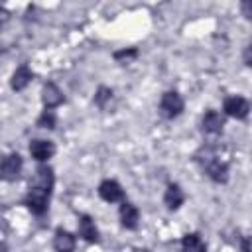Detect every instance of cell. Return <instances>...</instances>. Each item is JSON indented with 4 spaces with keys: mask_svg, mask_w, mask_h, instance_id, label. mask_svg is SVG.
Here are the masks:
<instances>
[{
    "mask_svg": "<svg viewBox=\"0 0 252 252\" xmlns=\"http://www.w3.org/2000/svg\"><path fill=\"white\" fill-rule=\"evenodd\" d=\"M159 110L165 118H175L183 112V98L179 93L175 91H167L161 94V100H159Z\"/></svg>",
    "mask_w": 252,
    "mask_h": 252,
    "instance_id": "277c9868",
    "label": "cell"
},
{
    "mask_svg": "<svg viewBox=\"0 0 252 252\" xmlns=\"http://www.w3.org/2000/svg\"><path fill=\"white\" fill-rule=\"evenodd\" d=\"M63 93L59 91V87L55 83H45L41 89V102L45 106V110H51L55 106H59L63 102Z\"/></svg>",
    "mask_w": 252,
    "mask_h": 252,
    "instance_id": "52a82bcc",
    "label": "cell"
},
{
    "mask_svg": "<svg viewBox=\"0 0 252 252\" xmlns=\"http://www.w3.org/2000/svg\"><path fill=\"white\" fill-rule=\"evenodd\" d=\"M112 89H108V87H98V91H96V94H94V104L98 106V108H102V110H106L108 108V104H110V100H112Z\"/></svg>",
    "mask_w": 252,
    "mask_h": 252,
    "instance_id": "2e32d148",
    "label": "cell"
},
{
    "mask_svg": "<svg viewBox=\"0 0 252 252\" xmlns=\"http://www.w3.org/2000/svg\"><path fill=\"white\" fill-rule=\"evenodd\" d=\"M222 126H224V116L217 110H207L203 114V120H201V128L203 132L207 134H220L222 132Z\"/></svg>",
    "mask_w": 252,
    "mask_h": 252,
    "instance_id": "ba28073f",
    "label": "cell"
},
{
    "mask_svg": "<svg viewBox=\"0 0 252 252\" xmlns=\"http://www.w3.org/2000/svg\"><path fill=\"white\" fill-rule=\"evenodd\" d=\"M53 185H55V175H53V169L49 165H39L33 173V177L30 179V187H28V193H26V207L41 217L45 211H47V205H49V199H51V191H53Z\"/></svg>",
    "mask_w": 252,
    "mask_h": 252,
    "instance_id": "6da1fadb",
    "label": "cell"
},
{
    "mask_svg": "<svg viewBox=\"0 0 252 252\" xmlns=\"http://www.w3.org/2000/svg\"><path fill=\"white\" fill-rule=\"evenodd\" d=\"M134 252H148V250H134Z\"/></svg>",
    "mask_w": 252,
    "mask_h": 252,
    "instance_id": "cb8c5ba5",
    "label": "cell"
},
{
    "mask_svg": "<svg viewBox=\"0 0 252 252\" xmlns=\"http://www.w3.org/2000/svg\"><path fill=\"white\" fill-rule=\"evenodd\" d=\"M30 154H32V158L37 159V161H47L49 158H53L55 146H53V142H49V140H32V144H30Z\"/></svg>",
    "mask_w": 252,
    "mask_h": 252,
    "instance_id": "9c48e42d",
    "label": "cell"
},
{
    "mask_svg": "<svg viewBox=\"0 0 252 252\" xmlns=\"http://www.w3.org/2000/svg\"><path fill=\"white\" fill-rule=\"evenodd\" d=\"M240 252H250V240L246 236L240 240Z\"/></svg>",
    "mask_w": 252,
    "mask_h": 252,
    "instance_id": "d6986e66",
    "label": "cell"
},
{
    "mask_svg": "<svg viewBox=\"0 0 252 252\" xmlns=\"http://www.w3.org/2000/svg\"><path fill=\"white\" fill-rule=\"evenodd\" d=\"M79 236H83L87 242H98V228L89 215H81L79 219Z\"/></svg>",
    "mask_w": 252,
    "mask_h": 252,
    "instance_id": "5bb4252c",
    "label": "cell"
},
{
    "mask_svg": "<svg viewBox=\"0 0 252 252\" xmlns=\"http://www.w3.org/2000/svg\"><path fill=\"white\" fill-rule=\"evenodd\" d=\"M244 63H246V65H252V57H250V45H246V49H244Z\"/></svg>",
    "mask_w": 252,
    "mask_h": 252,
    "instance_id": "ffe728a7",
    "label": "cell"
},
{
    "mask_svg": "<svg viewBox=\"0 0 252 252\" xmlns=\"http://www.w3.org/2000/svg\"><path fill=\"white\" fill-rule=\"evenodd\" d=\"M120 220H122V226L128 228V230L138 228L140 213H138L136 205H132V203H128V201H122V205H120Z\"/></svg>",
    "mask_w": 252,
    "mask_h": 252,
    "instance_id": "30bf717a",
    "label": "cell"
},
{
    "mask_svg": "<svg viewBox=\"0 0 252 252\" xmlns=\"http://www.w3.org/2000/svg\"><path fill=\"white\" fill-rule=\"evenodd\" d=\"M53 248L57 252H73L75 250V236L65 228H57L55 236H53Z\"/></svg>",
    "mask_w": 252,
    "mask_h": 252,
    "instance_id": "4fadbf2b",
    "label": "cell"
},
{
    "mask_svg": "<svg viewBox=\"0 0 252 252\" xmlns=\"http://www.w3.org/2000/svg\"><path fill=\"white\" fill-rule=\"evenodd\" d=\"M0 252H8V246L4 242H0Z\"/></svg>",
    "mask_w": 252,
    "mask_h": 252,
    "instance_id": "603a6c76",
    "label": "cell"
},
{
    "mask_svg": "<svg viewBox=\"0 0 252 252\" xmlns=\"http://www.w3.org/2000/svg\"><path fill=\"white\" fill-rule=\"evenodd\" d=\"M32 79H33V73H32V69L24 63V65H20V67L14 71L12 81H10V87H12L14 91H24V89L32 83Z\"/></svg>",
    "mask_w": 252,
    "mask_h": 252,
    "instance_id": "7c38bea8",
    "label": "cell"
},
{
    "mask_svg": "<svg viewBox=\"0 0 252 252\" xmlns=\"http://www.w3.org/2000/svg\"><path fill=\"white\" fill-rule=\"evenodd\" d=\"M98 195H100V199L106 201V203L124 201V189H122L120 183L114 181V179H104V181H100V185H98Z\"/></svg>",
    "mask_w": 252,
    "mask_h": 252,
    "instance_id": "8992f818",
    "label": "cell"
},
{
    "mask_svg": "<svg viewBox=\"0 0 252 252\" xmlns=\"http://www.w3.org/2000/svg\"><path fill=\"white\" fill-rule=\"evenodd\" d=\"M8 16H10V14H8V10H6L4 6H0V24H4V22L8 20Z\"/></svg>",
    "mask_w": 252,
    "mask_h": 252,
    "instance_id": "44dd1931",
    "label": "cell"
},
{
    "mask_svg": "<svg viewBox=\"0 0 252 252\" xmlns=\"http://www.w3.org/2000/svg\"><path fill=\"white\" fill-rule=\"evenodd\" d=\"M24 159L20 154H8L0 159V179L2 181H16L22 173Z\"/></svg>",
    "mask_w": 252,
    "mask_h": 252,
    "instance_id": "3957f363",
    "label": "cell"
},
{
    "mask_svg": "<svg viewBox=\"0 0 252 252\" xmlns=\"http://www.w3.org/2000/svg\"><path fill=\"white\" fill-rule=\"evenodd\" d=\"M185 201V195H183V189L177 185V183H169L167 189H165V195H163V203L169 211H175L183 205Z\"/></svg>",
    "mask_w": 252,
    "mask_h": 252,
    "instance_id": "8fae6325",
    "label": "cell"
},
{
    "mask_svg": "<svg viewBox=\"0 0 252 252\" xmlns=\"http://www.w3.org/2000/svg\"><path fill=\"white\" fill-rule=\"evenodd\" d=\"M112 57H114L116 61H130V59H136V57H138V49H136V47L120 49V51H114Z\"/></svg>",
    "mask_w": 252,
    "mask_h": 252,
    "instance_id": "ac0fdd59",
    "label": "cell"
},
{
    "mask_svg": "<svg viewBox=\"0 0 252 252\" xmlns=\"http://www.w3.org/2000/svg\"><path fill=\"white\" fill-rule=\"evenodd\" d=\"M242 10H244V16H246V18L252 16V14H250V2H242Z\"/></svg>",
    "mask_w": 252,
    "mask_h": 252,
    "instance_id": "7402d4cb",
    "label": "cell"
},
{
    "mask_svg": "<svg viewBox=\"0 0 252 252\" xmlns=\"http://www.w3.org/2000/svg\"><path fill=\"white\" fill-rule=\"evenodd\" d=\"M222 110H224V114H228L236 120H244L250 112V102L244 96H238V94L226 96L224 102H222Z\"/></svg>",
    "mask_w": 252,
    "mask_h": 252,
    "instance_id": "5b68a950",
    "label": "cell"
},
{
    "mask_svg": "<svg viewBox=\"0 0 252 252\" xmlns=\"http://www.w3.org/2000/svg\"><path fill=\"white\" fill-rule=\"evenodd\" d=\"M181 248H183V252H207V244L197 232L185 234L181 238Z\"/></svg>",
    "mask_w": 252,
    "mask_h": 252,
    "instance_id": "9a60e30c",
    "label": "cell"
},
{
    "mask_svg": "<svg viewBox=\"0 0 252 252\" xmlns=\"http://www.w3.org/2000/svg\"><path fill=\"white\" fill-rule=\"evenodd\" d=\"M55 124H57V116H55V112L53 110H43L41 112V116L37 118V126L39 128H55Z\"/></svg>",
    "mask_w": 252,
    "mask_h": 252,
    "instance_id": "e0dca14e",
    "label": "cell"
},
{
    "mask_svg": "<svg viewBox=\"0 0 252 252\" xmlns=\"http://www.w3.org/2000/svg\"><path fill=\"white\" fill-rule=\"evenodd\" d=\"M195 158H197V163L201 165V169L215 183L228 181V154H224L219 146H203Z\"/></svg>",
    "mask_w": 252,
    "mask_h": 252,
    "instance_id": "7a4b0ae2",
    "label": "cell"
}]
</instances>
